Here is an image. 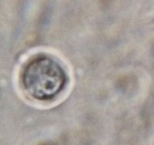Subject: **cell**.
Returning a JSON list of instances; mask_svg holds the SVG:
<instances>
[{
    "label": "cell",
    "mask_w": 154,
    "mask_h": 145,
    "mask_svg": "<svg viewBox=\"0 0 154 145\" xmlns=\"http://www.w3.org/2000/svg\"><path fill=\"white\" fill-rule=\"evenodd\" d=\"M23 83L32 97L48 100L62 90L66 83V74L55 60L39 57L26 65L23 74Z\"/></svg>",
    "instance_id": "obj_1"
}]
</instances>
